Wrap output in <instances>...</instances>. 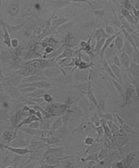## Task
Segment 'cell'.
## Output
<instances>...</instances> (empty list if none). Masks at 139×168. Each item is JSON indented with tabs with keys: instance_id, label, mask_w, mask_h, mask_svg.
Returning <instances> with one entry per match:
<instances>
[{
	"instance_id": "cell-1",
	"label": "cell",
	"mask_w": 139,
	"mask_h": 168,
	"mask_svg": "<svg viewBox=\"0 0 139 168\" xmlns=\"http://www.w3.org/2000/svg\"><path fill=\"white\" fill-rule=\"evenodd\" d=\"M41 74L46 79L53 78H58L60 77L62 74V68H57V67H52V68H45L41 71Z\"/></svg>"
},
{
	"instance_id": "cell-2",
	"label": "cell",
	"mask_w": 139,
	"mask_h": 168,
	"mask_svg": "<svg viewBox=\"0 0 139 168\" xmlns=\"http://www.w3.org/2000/svg\"><path fill=\"white\" fill-rule=\"evenodd\" d=\"M135 94H136L135 88L134 87L133 85H131L127 88L126 92H124V93L121 95V97H122L123 99V103L121 107H124L125 106V105H128L132 103V97ZM136 95H137V94H136Z\"/></svg>"
},
{
	"instance_id": "cell-3",
	"label": "cell",
	"mask_w": 139,
	"mask_h": 168,
	"mask_svg": "<svg viewBox=\"0 0 139 168\" xmlns=\"http://www.w3.org/2000/svg\"><path fill=\"white\" fill-rule=\"evenodd\" d=\"M34 87L36 88H49L51 87V85L49 83L48 81H46V80H41V81H34V82H31V83H26V84H21L18 86V88H23L26 87Z\"/></svg>"
},
{
	"instance_id": "cell-4",
	"label": "cell",
	"mask_w": 139,
	"mask_h": 168,
	"mask_svg": "<svg viewBox=\"0 0 139 168\" xmlns=\"http://www.w3.org/2000/svg\"><path fill=\"white\" fill-rule=\"evenodd\" d=\"M0 147H3L6 149H8L9 151L16 153L19 156H25L28 153H31L32 150L29 148H18V147H11L8 145H5L3 143H0Z\"/></svg>"
},
{
	"instance_id": "cell-5",
	"label": "cell",
	"mask_w": 139,
	"mask_h": 168,
	"mask_svg": "<svg viewBox=\"0 0 139 168\" xmlns=\"http://www.w3.org/2000/svg\"><path fill=\"white\" fill-rule=\"evenodd\" d=\"M17 132H18V130H16L14 127H13L12 130H5L2 135V140L7 141V144H9L16 137Z\"/></svg>"
},
{
	"instance_id": "cell-6",
	"label": "cell",
	"mask_w": 139,
	"mask_h": 168,
	"mask_svg": "<svg viewBox=\"0 0 139 168\" xmlns=\"http://www.w3.org/2000/svg\"><path fill=\"white\" fill-rule=\"evenodd\" d=\"M91 78V73L84 70H78L74 74V79L77 82H85Z\"/></svg>"
},
{
	"instance_id": "cell-7",
	"label": "cell",
	"mask_w": 139,
	"mask_h": 168,
	"mask_svg": "<svg viewBox=\"0 0 139 168\" xmlns=\"http://www.w3.org/2000/svg\"><path fill=\"white\" fill-rule=\"evenodd\" d=\"M73 156H69V157H56L54 155H48L45 157L44 158H43V160H44L45 163H48L50 164H52V165H55V166H59V164L63 160L67 159V158L72 157Z\"/></svg>"
},
{
	"instance_id": "cell-8",
	"label": "cell",
	"mask_w": 139,
	"mask_h": 168,
	"mask_svg": "<svg viewBox=\"0 0 139 168\" xmlns=\"http://www.w3.org/2000/svg\"><path fill=\"white\" fill-rule=\"evenodd\" d=\"M87 98L90 100V102L94 105L97 109H98V102H97V99L95 97L94 94L92 90V85H91V78H89L88 81H87Z\"/></svg>"
},
{
	"instance_id": "cell-9",
	"label": "cell",
	"mask_w": 139,
	"mask_h": 168,
	"mask_svg": "<svg viewBox=\"0 0 139 168\" xmlns=\"http://www.w3.org/2000/svg\"><path fill=\"white\" fill-rule=\"evenodd\" d=\"M120 33H121V31H119L118 33H115L114 34V35H112V36L108 37V38H106L105 41H104V46L102 47V48H101V50L99 52V54L101 55V58H104V53H105L106 52V50L108 49V47H110V45L111 44V43L114 41V38H115L116 36Z\"/></svg>"
},
{
	"instance_id": "cell-10",
	"label": "cell",
	"mask_w": 139,
	"mask_h": 168,
	"mask_svg": "<svg viewBox=\"0 0 139 168\" xmlns=\"http://www.w3.org/2000/svg\"><path fill=\"white\" fill-rule=\"evenodd\" d=\"M48 155H54L58 157H63V147H60V148H50V149H46L44 153H43V158H44L45 157Z\"/></svg>"
},
{
	"instance_id": "cell-11",
	"label": "cell",
	"mask_w": 139,
	"mask_h": 168,
	"mask_svg": "<svg viewBox=\"0 0 139 168\" xmlns=\"http://www.w3.org/2000/svg\"><path fill=\"white\" fill-rule=\"evenodd\" d=\"M114 47H116V49L118 50V52L121 53L123 51V48H124V36L122 35V33L120 34H118V36L114 38Z\"/></svg>"
},
{
	"instance_id": "cell-12",
	"label": "cell",
	"mask_w": 139,
	"mask_h": 168,
	"mask_svg": "<svg viewBox=\"0 0 139 168\" xmlns=\"http://www.w3.org/2000/svg\"><path fill=\"white\" fill-rule=\"evenodd\" d=\"M41 80H47V79L46 78H44V77H42L38 75H30V76L24 77L23 78H22L21 82H23V84L31 83V82L41 81Z\"/></svg>"
},
{
	"instance_id": "cell-13",
	"label": "cell",
	"mask_w": 139,
	"mask_h": 168,
	"mask_svg": "<svg viewBox=\"0 0 139 168\" xmlns=\"http://www.w3.org/2000/svg\"><path fill=\"white\" fill-rule=\"evenodd\" d=\"M119 59H120V63L121 67H123L124 69L128 70V69L129 64H130V62H131L130 57H129L124 51H122V52L121 53Z\"/></svg>"
},
{
	"instance_id": "cell-14",
	"label": "cell",
	"mask_w": 139,
	"mask_h": 168,
	"mask_svg": "<svg viewBox=\"0 0 139 168\" xmlns=\"http://www.w3.org/2000/svg\"><path fill=\"white\" fill-rule=\"evenodd\" d=\"M46 145L45 141L42 140L40 141H32L30 147H29V149H31L32 151H38L40 149L44 148Z\"/></svg>"
},
{
	"instance_id": "cell-15",
	"label": "cell",
	"mask_w": 139,
	"mask_h": 168,
	"mask_svg": "<svg viewBox=\"0 0 139 168\" xmlns=\"http://www.w3.org/2000/svg\"><path fill=\"white\" fill-rule=\"evenodd\" d=\"M129 70L128 73L131 76H133V78H138V72H139V66L138 64H136L135 62L131 61L130 62V64H129L128 69Z\"/></svg>"
},
{
	"instance_id": "cell-16",
	"label": "cell",
	"mask_w": 139,
	"mask_h": 168,
	"mask_svg": "<svg viewBox=\"0 0 139 168\" xmlns=\"http://www.w3.org/2000/svg\"><path fill=\"white\" fill-rule=\"evenodd\" d=\"M2 22V30H3V34H2V37H3V43H4L6 45L7 47L9 48H12L11 47V39H10V36H9V33L8 30L6 29V26L4 25L3 23V21H1Z\"/></svg>"
},
{
	"instance_id": "cell-17",
	"label": "cell",
	"mask_w": 139,
	"mask_h": 168,
	"mask_svg": "<svg viewBox=\"0 0 139 168\" xmlns=\"http://www.w3.org/2000/svg\"><path fill=\"white\" fill-rule=\"evenodd\" d=\"M7 92L9 95L12 98H14V99H18L21 97L20 95V93H19V90L18 88L15 87V86H11L9 85V88H7Z\"/></svg>"
},
{
	"instance_id": "cell-18",
	"label": "cell",
	"mask_w": 139,
	"mask_h": 168,
	"mask_svg": "<svg viewBox=\"0 0 139 168\" xmlns=\"http://www.w3.org/2000/svg\"><path fill=\"white\" fill-rule=\"evenodd\" d=\"M109 36L108 34L106 33L105 30H104V29L102 27L99 28V29H97V30H94V32H93V38L96 39V40H99V39L101 38H103V37H104V38H108V37H109Z\"/></svg>"
},
{
	"instance_id": "cell-19",
	"label": "cell",
	"mask_w": 139,
	"mask_h": 168,
	"mask_svg": "<svg viewBox=\"0 0 139 168\" xmlns=\"http://www.w3.org/2000/svg\"><path fill=\"white\" fill-rule=\"evenodd\" d=\"M123 51H124V52L130 57V58H131V56H132L134 51H135V48L133 47L132 45H131L128 41H127L124 37V48H123Z\"/></svg>"
},
{
	"instance_id": "cell-20",
	"label": "cell",
	"mask_w": 139,
	"mask_h": 168,
	"mask_svg": "<svg viewBox=\"0 0 139 168\" xmlns=\"http://www.w3.org/2000/svg\"><path fill=\"white\" fill-rule=\"evenodd\" d=\"M45 93H46V91L44 90V88H36V90H34L33 92H30V94L26 95V96L30 98H41V97L43 96Z\"/></svg>"
},
{
	"instance_id": "cell-21",
	"label": "cell",
	"mask_w": 139,
	"mask_h": 168,
	"mask_svg": "<svg viewBox=\"0 0 139 168\" xmlns=\"http://www.w3.org/2000/svg\"><path fill=\"white\" fill-rule=\"evenodd\" d=\"M0 61L2 63H9L12 61V54L11 52L5 51L2 50L0 53Z\"/></svg>"
},
{
	"instance_id": "cell-22",
	"label": "cell",
	"mask_w": 139,
	"mask_h": 168,
	"mask_svg": "<svg viewBox=\"0 0 139 168\" xmlns=\"http://www.w3.org/2000/svg\"><path fill=\"white\" fill-rule=\"evenodd\" d=\"M110 67H111V68L112 70V72L114 73V76L117 78V79H118V81H119V82H122V78H121V69L118 66H117V65H115L114 64H113V63H111V64H110Z\"/></svg>"
},
{
	"instance_id": "cell-23",
	"label": "cell",
	"mask_w": 139,
	"mask_h": 168,
	"mask_svg": "<svg viewBox=\"0 0 139 168\" xmlns=\"http://www.w3.org/2000/svg\"><path fill=\"white\" fill-rule=\"evenodd\" d=\"M135 155H134V154H132L131 153H128V154H127L125 157H124V158L122 160V164H123V167H130V165H131V162L133 161V160L135 159Z\"/></svg>"
},
{
	"instance_id": "cell-24",
	"label": "cell",
	"mask_w": 139,
	"mask_h": 168,
	"mask_svg": "<svg viewBox=\"0 0 139 168\" xmlns=\"http://www.w3.org/2000/svg\"><path fill=\"white\" fill-rule=\"evenodd\" d=\"M43 141H45L46 144L47 145H53V144H58V143H61L62 140L61 139H60L59 137L55 136H50L47 137V138L44 139Z\"/></svg>"
},
{
	"instance_id": "cell-25",
	"label": "cell",
	"mask_w": 139,
	"mask_h": 168,
	"mask_svg": "<svg viewBox=\"0 0 139 168\" xmlns=\"http://www.w3.org/2000/svg\"><path fill=\"white\" fill-rule=\"evenodd\" d=\"M12 142H13V146L16 147H23V146H25L26 145V141L25 140H24V137H23V136L21 133H20V135H19V136H16V137ZM12 142H11V143H12Z\"/></svg>"
},
{
	"instance_id": "cell-26",
	"label": "cell",
	"mask_w": 139,
	"mask_h": 168,
	"mask_svg": "<svg viewBox=\"0 0 139 168\" xmlns=\"http://www.w3.org/2000/svg\"><path fill=\"white\" fill-rule=\"evenodd\" d=\"M107 124H108V127H109L110 130H111V132L112 136H118V133L120 132V130H119V127L117 126L114 122L111 121H108L107 122Z\"/></svg>"
},
{
	"instance_id": "cell-27",
	"label": "cell",
	"mask_w": 139,
	"mask_h": 168,
	"mask_svg": "<svg viewBox=\"0 0 139 168\" xmlns=\"http://www.w3.org/2000/svg\"><path fill=\"white\" fill-rule=\"evenodd\" d=\"M3 23H4V25L6 26V29L8 30L9 33L13 34V33H14L16 31H17V30H20L23 26H24L25 24L26 23V22H25V23H23L20 24V25H19V26H10V25H9V24H7L6 23H4V22H3Z\"/></svg>"
},
{
	"instance_id": "cell-28",
	"label": "cell",
	"mask_w": 139,
	"mask_h": 168,
	"mask_svg": "<svg viewBox=\"0 0 139 168\" xmlns=\"http://www.w3.org/2000/svg\"><path fill=\"white\" fill-rule=\"evenodd\" d=\"M122 14H123V16H124L125 18L127 19V21L129 23H132V24H136L138 25V22L134 19V17L132 16L130 12L125 9H122Z\"/></svg>"
},
{
	"instance_id": "cell-29",
	"label": "cell",
	"mask_w": 139,
	"mask_h": 168,
	"mask_svg": "<svg viewBox=\"0 0 139 168\" xmlns=\"http://www.w3.org/2000/svg\"><path fill=\"white\" fill-rule=\"evenodd\" d=\"M19 6L16 4V3L11 4L10 6L8 7V9H7V12H8L9 14H10L12 16H14L17 15V14L19 13Z\"/></svg>"
},
{
	"instance_id": "cell-30",
	"label": "cell",
	"mask_w": 139,
	"mask_h": 168,
	"mask_svg": "<svg viewBox=\"0 0 139 168\" xmlns=\"http://www.w3.org/2000/svg\"><path fill=\"white\" fill-rule=\"evenodd\" d=\"M70 19H66V18H62V19H53V21H51V26H53V28L57 29V28L60 27V26H62L63 24H64L65 23L68 22Z\"/></svg>"
},
{
	"instance_id": "cell-31",
	"label": "cell",
	"mask_w": 139,
	"mask_h": 168,
	"mask_svg": "<svg viewBox=\"0 0 139 168\" xmlns=\"http://www.w3.org/2000/svg\"><path fill=\"white\" fill-rule=\"evenodd\" d=\"M83 162H87V161H94L97 164H99L100 160L98 158V156H97V153H90V155L87 156V157L86 158H82L81 159Z\"/></svg>"
},
{
	"instance_id": "cell-32",
	"label": "cell",
	"mask_w": 139,
	"mask_h": 168,
	"mask_svg": "<svg viewBox=\"0 0 139 168\" xmlns=\"http://www.w3.org/2000/svg\"><path fill=\"white\" fill-rule=\"evenodd\" d=\"M103 66H104V70H105L106 72H107V74H108V75H109L111 78H113V79H114V80H117V81H118L117 78L114 76V73L112 72V70H111V67H110V64H108V62L106 61H103Z\"/></svg>"
},
{
	"instance_id": "cell-33",
	"label": "cell",
	"mask_w": 139,
	"mask_h": 168,
	"mask_svg": "<svg viewBox=\"0 0 139 168\" xmlns=\"http://www.w3.org/2000/svg\"><path fill=\"white\" fill-rule=\"evenodd\" d=\"M105 40H106V38H104V37L99 39V40H97V43H96V45H95L94 49L93 50V52H94V53H99L100 51H101L102 47L104 46V43Z\"/></svg>"
},
{
	"instance_id": "cell-34",
	"label": "cell",
	"mask_w": 139,
	"mask_h": 168,
	"mask_svg": "<svg viewBox=\"0 0 139 168\" xmlns=\"http://www.w3.org/2000/svg\"><path fill=\"white\" fill-rule=\"evenodd\" d=\"M63 124V122L61 119V116H60V117H59V118H57V119L54 121V122H53V125H52V128H51L50 131L52 132H53L54 131H56V130H58L59 128L61 127Z\"/></svg>"
},
{
	"instance_id": "cell-35",
	"label": "cell",
	"mask_w": 139,
	"mask_h": 168,
	"mask_svg": "<svg viewBox=\"0 0 139 168\" xmlns=\"http://www.w3.org/2000/svg\"><path fill=\"white\" fill-rule=\"evenodd\" d=\"M102 148V144L100 143H93L91 145V147H90L88 149V150L87 151V153H97L98 150Z\"/></svg>"
},
{
	"instance_id": "cell-36",
	"label": "cell",
	"mask_w": 139,
	"mask_h": 168,
	"mask_svg": "<svg viewBox=\"0 0 139 168\" xmlns=\"http://www.w3.org/2000/svg\"><path fill=\"white\" fill-rule=\"evenodd\" d=\"M94 64L93 62L91 63H87V62L83 61L82 60L79 62V64L77 65V68H79V70H86V69H88V68H91L92 66H94Z\"/></svg>"
},
{
	"instance_id": "cell-37",
	"label": "cell",
	"mask_w": 139,
	"mask_h": 168,
	"mask_svg": "<svg viewBox=\"0 0 139 168\" xmlns=\"http://www.w3.org/2000/svg\"><path fill=\"white\" fill-rule=\"evenodd\" d=\"M121 25H122V28L124 30H125L128 33H135V30L131 27L128 21H125L124 19H121Z\"/></svg>"
},
{
	"instance_id": "cell-38",
	"label": "cell",
	"mask_w": 139,
	"mask_h": 168,
	"mask_svg": "<svg viewBox=\"0 0 139 168\" xmlns=\"http://www.w3.org/2000/svg\"><path fill=\"white\" fill-rule=\"evenodd\" d=\"M23 131L30 134V136H37L40 133V130L39 129H32V128H23Z\"/></svg>"
},
{
	"instance_id": "cell-39",
	"label": "cell",
	"mask_w": 139,
	"mask_h": 168,
	"mask_svg": "<svg viewBox=\"0 0 139 168\" xmlns=\"http://www.w3.org/2000/svg\"><path fill=\"white\" fill-rule=\"evenodd\" d=\"M110 80H111V84L113 85V86L115 88V89L117 90L121 95H122V94L124 93V92H123V88L122 86H121V85L120 82L113 78H111Z\"/></svg>"
},
{
	"instance_id": "cell-40",
	"label": "cell",
	"mask_w": 139,
	"mask_h": 168,
	"mask_svg": "<svg viewBox=\"0 0 139 168\" xmlns=\"http://www.w3.org/2000/svg\"><path fill=\"white\" fill-rule=\"evenodd\" d=\"M40 128L42 130H49V125H50V121L48 118H43L41 120H40Z\"/></svg>"
},
{
	"instance_id": "cell-41",
	"label": "cell",
	"mask_w": 139,
	"mask_h": 168,
	"mask_svg": "<svg viewBox=\"0 0 139 168\" xmlns=\"http://www.w3.org/2000/svg\"><path fill=\"white\" fill-rule=\"evenodd\" d=\"M97 156H98V158H99L100 160H104L108 156V149H107V148H101V149H100L99 153H97Z\"/></svg>"
},
{
	"instance_id": "cell-42",
	"label": "cell",
	"mask_w": 139,
	"mask_h": 168,
	"mask_svg": "<svg viewBox=\"0 0 139 168\" xmlns=\"http://www.w3.org/2000/svg\"><path fill=\"white\" fill-rule=\"evenodd\" d=\"M92 12L94 13L95 16L97 17H98L99 19H104V17H105V12L103 9H97V10H92Z\"/></svg>"
},
{
	"instance_id": "cell-43",
	"label": "cell",
	"mask_w": 139,
	"mask_h": 168,
	"mask_svg": "<svg viewBox=\"0 0 139 168\" xmlns=\"http://www.w3.org/2000/svg\"><path fill=\"white\" fill-rule=\"evenodd\" d=\"M121 129H123L125 132H128L129 134H134V135H138V132H135V130H132L130 126H127L125 124H124L122 126H121Z\"/></svg>"
},
{
	"instance_id": "cell-44",
	"label": "cell",
	"mask_w": 139,
	"mask_h": 168,
	"mask_svg": "<svg viewBox=\"0 0 139 168\" xmlns=\"http://www.w3.org/2000/svg\"><path fill=\"white\" fill-rule=\"evenodd\" d=\"M36 88H34V87H26V88H19V92H23L24 94H30V92H33L34 90H36Z\"/></svg>"
},
{
	"instance_id": "cell-45",
	"label": "cell",
	"mask_w": 139,
	"mask_h": 168,
	"mask_svg": "<svg viewBox=\"0 0 139 168\" xmlns=\"http://www.w3.org/2000/svg\"><path fill=\"white\" fill-rule=\"evenodd\" d=\"M105 30L106 33L108 34L109 36H112V35H114V34L116 33L114 29L113 28V26L111 25H107V26H106L105 30Z\"/></svg>"
},
{
	"instance_id": "cell-46",
	"label": "cell",
	"mask_w": 139,
	"mask_h": 168,
	"mask_svg": "<svg viewBox=\"0 0 139 168\" xmlns=\"http://www.w3.org/2000/svg\"><path fill=\"white\" fill-rule=\"evenodd\" d=\"M92 123L94 126V127L101 125V118L99 117V115H95L94 117H92Z\"/></svg>"
},
{
	"instance_id": "cell-47",
	"label": "cell",
	"mask_w": 139,
	"mask_h": 168,
	"mask_svg": "<svg viewBox=\"0 0 139 168\" xmlns=\"http://www.w3.org/2000/svg\"><path fill=\"white\" fill-rule=\"evenodd\" d=\"M98 102V109L100 110V112H104L105 111V102L104 100H97Z\"/></svg>"
},
{
	"instance_id": "cell-48",
	"label": "cell",
	"mask_w": 139,
	"mask_h": 168,
	"mask_svg": "<svg viewBox=\"0 0 139 168\" xmlns=\"http://www.w3.org/2000/svg\"><path fill=\"white\" fill-rule=\"evenodd\" d=\"M43 98L44 99V102H47V103H50L53 101V96L50 93H45L43 96Z\"/></svg>"
},
{
	"instance_id": "cell-49",
	"label": "cell",
	"mask_w": 139,
	"mask_h": 168,
	"mask_svg": "<svg viewBox=\"0 0 139 168\" xmlns=\"http://www.w3.org/2000/svg\"><path fill=\"white\" fill-rule=\"evenodd\" d=\"M94 138L92 137V136H87L85 138L84 143L86 145H88V146H91L93 143H94Z\"/></svg>"
},
{
	"instance_id": "cell-50",
	"label": "cell",
	"mask_w": 139,
	"mask_h": 168,
	"mask_svg": "<svg viewBox=\"0 0 139 168\" xmlns=\"http://www.w3.org/2000/svg\"><path fill=\"white\" fill-rule=\"evenodd\" d=\"M19 47V40L16 38H13L11 40V47L13 49H16Z\"/></svg>"
},
{
	"instance_id": "cell-51",
	"label": "cell",
	"mask_w": 139,
	"mask_h": 168,
	"mask_svg": "<svg viewBox=\"0 0 139 168\" xmlns=\"http://www.w3.org/2000/svg\"><path fill=\"white\" fill-rule=\"evenodd\" d=\"M29 125H30L29 127L32 128V129H39V128H40V122H39V120H37V121H33L30 122Z\"/></svg>"
},
{
	"instance_id": "cell-52",
	"label": "cell",
	"mask_w": 139,
	"mask_h": 168,
	"mask_svg": "<svg viewBox=\"0 0 139 168\" xmlns=\"http://www.w3.org/2000/svg\"><path fill=\"white\" fill-rule=\"evenodd\" d=\"M95 129V130H97V134H98V138L99 137H101V135H104V130H103V127L100 125V126H95V127H94Z\"/></svg>"
},
{
	"instance_id": "cell-53",
	"label": "cell",
	"mask_w": 139,
	"mask_h": 168,
	"mask_svg": "<svg viewBox=\"0 0 139 168\" xmlns=\"http://www.w3.org/2000/svg\"><path fill=\"white\" fill-rule=\"evenodd\" d=\"M55 51V48L54 47H45V54L43 55V57L44 56H46V54H50V53H53V51Z\"/></svg>"
},
{
	"instance_id": "cell-54",
	"label": "cell",
	"mask_w": 139,
	"mask_h": 168,
	"mask_svg": "<svg viewBox=\"0 0 139 168\" xmlns=\"http://www.w3.org/2000/svg\"><path fill=\"white\" fill-rule=\"evenodd\" d=\"M113 64H114L115 65H117V66H118L119 68H121V63H120V59H119V57L117 55H115L113 58V62H112Z\"/></svg>"
},
{
	"instance_id": "cell-55",
	"label": "cell",
	"mask_w": 139,
	"mask_h": 168,
	"mask_svg": "<svg viewBox=\"0 0 139 168\" xmlns=\"http://www.w3.org/2000/svg\"><path fill=\"white\" fill-rule=\"evenodd\" d=\"M9 97L8 95H6V94L4 93H0V103L1 102H6V101L9 100Z\"/></svg>"
},
{
	"instance_id": "cell-56",
	"label": "cell",
	"mask_w": 139,
	"mask_h": 168,
	"mask_svg": "<svg viewBox=\"0 0 139 168\" xmlns=\"http://www.w3.org/2000/svg\"><path fill=\"white\" fill-rule=\"evenodd\" d=\"M112 167H123V164H122V161H114L113 162V164L111 165Z\"/></svg>"
},
{
	"instance_id": "cell-57",
	"label": "cell",
	"mask_w": 139,
	"mask_h": 168,
	"mask_svg": "<svg viewBox=\"0 0 139 168\" xmlns=\"http://www.w3.org/2000/svg\"><path fill=\"white\" fill-rule=\"evenodd\" d=\"M115 117H116V119H117V122H119V126L121 127V126H122L124 124V119H123L122 118H121L118 115H115Z\"/></svg>"
},
{
	"instance_id": "cell-58",
	"label": "cell",
	"mask_w": 139,
	"mask_h": 168,
	"mask_svg": "<svg viewBox=\"0 0 139 168\" xmlns=\"http://www.w3.org/2000/svg\"><path fill=\"white\" fill-rule=\"evenodd\" d=\"M34 115H36V117L38 118L39 120H41V119H43L42 113L40 112V111H39V110H36V112H35V114H34Z\"/></svg>"
},
{
	"instance_id": "cell-59",
	"label": "cell",
	"mask_w": 139,
	"mask_h": 168,
	"mask_svg": "<svg viewBox=\"0 0 139 168\" xmlns=\"http://www.w3.org/2000/svg\"><path fill=\"white\" fill-rule=\"evenodd\" d=\"M55 165H52V164H41V167H55Z\"/></svg>"
},
{
	"instance_id": "cell-60",
	"label": "cell",
	"mask_w": 139,
	"mask_h": 168,
	"mask_svg": "<svg viewBox=\"0 0 139 168\" xmlns=\"http://www.w3.org/2000/svg\"><path fill=\"white\" fill-rule=\"evenodd\" d=\"M96 162L94 161H90L87 164V167H95Z\"/></svg>"
},
{
	"instance_id": "cell-61",
	"label": "cell",
	"mask_w": 139,
	"mask_h": 168,
	"mask_svg": "<svg viewBox=\"0 0 139 168\" xmlns=\"http://www.w3.org/2000/svg\"><path fill=\"white\" fill-rule=\"evenodd\" d=\"M4 78H5V77H4V75H3V74H2V69L0 68V81H3V80H4Z\"/></svg>"
},
{
	"instance_id": "cell-62",
	"label": "cell",
	"mask_w": 139,
	"mask_h": 168,
	"mask_svg": "<svg viewBox=\"0 0 139 168\" xmlns=\"http://www.w3.org/2000/svg\"><path fill=\"white\" fill-rule=\"evenodd\" d=\"M108 1H114V2H116L117 0H108Z\"/></svg>"
}]
</instances>
